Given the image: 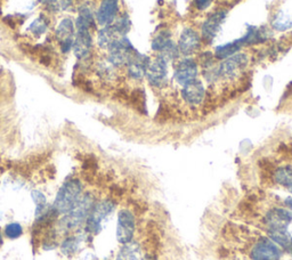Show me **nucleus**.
I'll return each mask as SVG.
<instances>
[{
	"label": "nucleus",
	"instance_id": "nucleus-20",
	"mask_svg": "<svg viewBox=\"0 0 292 260\" xmlns=\"http://www.w3.org/2000/svg\"><path fill=\"white\" fill-rule=\"evenodd\" d=\"M243 46L244 45H243V41H242V39L234 40V41H232V43L225 44V45H223V46H219V47L216 48L215 56L218 59H225L227 57H230V56H232V55L236 54V52H240V50Z\"/></svg>",
	"mask_w": 292,
	"mask_h": 260
},
{
	"label": "nucleus",
	"instance_id": "nucleus-12",
	"mask_svg": "<svg viewBox=\"0 0 292 260\" xmlns=\"http://www.w3.org/2000/svg\"><path fill=\"white\" fill-rule=\"evenodd\" d=\"M93 50V38L90 35V30L77 29V36L74 38L73 52L78 59L87 61L92 55Z\"/></svg>",
	"mask_w": 292,
	"mask_h": 260
},
{
	"label": "nucleus",
	"instance_id": "nucleus-10",
	"mask_svg": "<svg viewBox=\"0 0 292 260\" xmlns=\"http://www.w3.org/2000/svg\"><path fill=\"white\" fill-rule=\"evenodd\" d=\"M198 64L192 58H185L177 64L175 70V80L181 87L186 86L198 79Z\"/></svg>",
	"mask_w": 292,
	"mask_h": 260
},
{
	"label": "nucleus",
	"instance_id": "nucleus-11",
	"mask_svg": "<svg viewBox=\"0 0 292 260\" xmlns=\"http://www.w3.org/2000/svg\"><path fill=\"white\" fill-rule=\"evenodd\" d=\"M90 239V236L85 232V229L82 228L81 231H77L71 234H67L62 242L59 244V249L62 255L65 257H72L82 248L83 243L87 242Z\"/></svg>",
	"mask_w": 292,
	"mask_h": 260
},
{
	"label": "nucleus",
	"instance_id": "nucleus-31",
	"mask_svg": "<svg viewBox=\"0 0 292 260\" xmlns=\"http://www.w3.org/2000/svg\"><path fill=\"white\" fill-rule=\"evenodd\" d=\"M291 192H292V190H291Z\"/></svg>",
	"mask_w": 292,
	"mask_h": 260
},
{
	"label": "nucleus",
	"instance_id": "nucleus-24",
	"mask_svg": "<svg viewBox=\"0 0 292 260\" xmlns=\"http://www.w3.org/2000/svg\"><path fill=\"white\" fill-rule=\"evenodd\" d=\"M95 24V18L93 12L90 10L89 7L82 6L80 10H79V16L75 22V26L77 29H87L90 30Z\"/></svg>",
	"mask_w": 292,
	"mask_h": 260
},
{
	"label": "nucleus",
	"instance_id": "nucleus-16",
	"mask_svg": "<svg viewBox=\"0 0 292 260\" xmlns=\"http://www.w3.org/2000/svg\"><path fill=\"white\" fill-rule=\"evenodd\" d=\"M226 17V12L224 10H219V12H216L211 14L209 17L204 21L202 24V30H201V33H202V37L204 40L211 41L214 38L217 36L219 30H221V25L225 20Z\"/></svg>",
	"mask_w": 292,
	"mask_h": 260
},
{
	"label": "nucleus",
	"instance_id": "nucleus-25",
	"mask_svg": "<svg viewBox=\"0 0 292 260\" xmlns=\"http://www.w3.org/2000/svg\"><path fill=\"white\" fill-rule=\"evenodd\" d=\"M23 227L20 223L17 221H13V223H9L5 226V229H3V234L9 240H17L18 237L23 235Z\"/></svg>",
	"mask_w": 292,
	"mask_h": 260
},
{
	"label": "nucleus",
	"instance_id": "nucleus-1",
	"mask_svg": "<svg viewBox=\"0 0 292 260\" xmlns=\"http://www.w3.org/2000/svg\"><path fill=\"white\" fill-rule=\"evenodd\" d=\"M96 201L97 200L92 192L82 193L73 208L67 213L58 217L55 224L56 232L67 235L71 234V233L80 231L85 226L87 218H88L90 211H92Z\"/></svg>",
	"mask_w": 292,
	"mask_h": 260
},
{
	"label": "nucleus",
	"instance_id": "nucleus-3",
	"mask_svg": "<svg viewBox=\"0 0 292 260\" xmlns=\"http://www.w3.org/2000/svg\"><path fill=\"white\" fill-rule=\"evenodd\" d=\"M116 208L117 202L112 198H104L96 201L88 218H87L85 226H83V229L87 234L92 237L93 235H97L98 233H101L106 221L115 212Z\"/></svg>",
	"mask_w": 292,
	"mask_h": 260
},
{
	"label": "nucleus",
	"instance_id": "nucleus-13",
	"mask_svg": "<svg viewBox=\"0 0 292 260\" xmlns=\"http://www.w3.org/2000/svg\"><path fill=\"white\" fill-rule=\"evenodd\" d=\"M201 45V38L198 32L192 28H186L181 32L178 40V51L184 56L193 55L199 50Z\"/></svg>",
	"mask_w": 292,
	"mask_h": 260
},
{
	"label": "nucleus",
	"instance_id": "nucleus-15",
	"mask_svg": "<svg viewBox=\"0 0 292 260\" xmlns=\"http://www.w3.org/2000/svg\"><path fill=\"white\" fill-rule=\"evenodd\" d=\"M119 12V0H102L96 12L98 24L104 26L111 25L116 21Z\"/></svg>",
	"mask_w": 292,
	"mask_h": 260
},
{
	"label": "nucleus",
	"instance_id": "nucleus-9",
	"mask_svg": "<svg viewBox=\"0 0 292 260\" xmlns=\"http://www.w3.org/2000/svg\"><path fill=\"white\" fill-rule=\"evenodd\" d=\"M74 29L75 24L72 18L65 17L59 22V24L56 29L55 37L58 39L62 52L66 54L71 50H73V38H74Z\"/></svg>",
	"mask_w": 292,
	"mask_h": 260
},
{
	"label": "nucleus",
	"instance_id": "nucleus-28",
	"mask_svg": "<svg viewBox=\"0 0 292 260\" xmlns=\"http://www.w3.org/2000/svg\"><path fill=\"white\" fill-rule=\"evenodd\" d=\"M140 260H159V259L152 254H147V255L144 256L143 258H140Z\"/></svg>",
	"mask_w": 292,
	"mask_h": 260
},
{
	"label": "nucleus",
	"instance_id": "nucleus-8",
	"mask_svg": "<svg viewBox=\"0 0 292 260\" xmlns=\"http://www.w3.org/2000/svg\"><path fill=\"white\" fill-rule=\"evenodd\" d=\"M145 77L149 84L154 88H162L167 84L168 77V62L160 56L151 61L146 69Z\"/></svg>",
	"mask_w": 292,
	"mask_h": 260
},
{
	"label": "nucleus",
	"instance_id": "nucleus-7",
	"mask_svg": "<svg viewBox=\"0 0 292 260\" xmlns=\"http://www.w3.org/2000/svg\"><path fill=\"white\" fill-rule=\"evenodd\" d=\"M252 260H280L281 249L269 237H260L250 252Z\"/></svg>",
	"mask_w": 292,
	"mask_h": 260
},
{
	"label": "nucleus",
	"instance_id": "nucleus-29",
	"mask_svg": "<svg viewBox=\"0 0 292 260\" xmlns=\"http://www.w3.org/2000/svg\"><path fill=\"white\" fill-rule=\"evenodd\" d=\"M286 205H287L288 208H290L292 210V197L286 199Z\"/></svg>",
	"mask_w": 292,
	"mask_h": 260
},
{
	"label": "nucleus",
	"instance_id": "nucleus-14",
	"mask_svg": "<svg viewBox=\"0 0 292 260\" xmlns=\"http://www.w3.org/2000/svg\"><path fill=\"white\" fill-rule=\"evenodd\" d=\"M181 99L189 106H199L202 104L206 99V88L202 82L196 79L195 81L184 86L181 89Z\"/></svg>",
	"mask_w": 292,
	"mask_h": 260
},
{
	"label": "nucleus",
	"instance_id": "nucleus-17",
	"mask_svg": "<svg viewBox=\"0 0 292 260\" xmlns=\"http://www.w3.org/2000/svg\"><path fill=\"white\" fill-rule=\"evenodd\" d=\"M151 62V58L147 56L140 55L138 52L132 56V58L127 64V73L132 80H142L145 77L146 69Z\"/></svg>",
	"mask_w": 292,
	"mask_h": 260
},
{
	"label": "nucleus",
	"instance_id": "nucleus-26",
	"mask_svg": "<svg viewBox=\"0 0 292 260\" xmlns=\"http://www.w3.org/2000/svg\"><path fill=\"white\" fill-rule=\"evenodd\" d=\"M49 26V21L45 16L38 17L37 20L32 22V24L30 25V32H32L36 37L43 36L45 32L47 31Z\"/></svg>",
	"mask_w": 292,
	"mask_h": 260
},
{
	"label": "nucleus",
	"instance_id": "nucleus-21",
	"mask_svg": "<svg viewBox=\"0 0 292 260\" xmlns=\"http://www.w3.org/2000/svg\"><path fill=\"white\" fill-rule=\"evenodd\" d=\"M274 182L280 186L287 187L292 190V167L291 165H284L280 167L274 171L273 175Z\"/></svg>",
	"mask_w": 292,
	"mask_h": 260
},
{
	"label": "nucleus",
	"instance_id": "nucleus-19",
	"mask_svg": "<svg viewBox=\"0 0 292 260\" xmlns=\"http://www.w3.org/2000/svg\"><path fill=\"white\" fill-rule=\"evenodd\" d=\"M120 250L117 251L116 260H140L142 248L137 241L132 240L126 244H121Z\"/></svg>",
	"mask_w": 292,
	"mask_h": 260
},
{
	"label": "nucleus",
	"instance_id": "nucleus-22",
	"mask_svg": "<svg viewBox=\"0 0 292 260\" xmlns=\"http://www.w3.org/2000/svg\"><path fill=\"white\" fill-rule=\"evenodd\" d=\"M117 33L115 31V29L112 28V25L104 26L103 29L98 32L97 37V44L101 48H105V50H109V47L115 43L117 39H119Z\"/></svg>",
	"mask_w": 292,
	"mask_h": 260
},
{
	"label": "nucleus",
	"instance_id": "nucleus-6",
	"mask_svg": "<svg viewBox=\"0 0 292 260\" xmlns=\"http://www.w3.org/2000/svg\"><path fill=\"white\" fill-rule=\"evenodd\" d=\"M136 233V217L130 209L123 208L117 212V240L120 244H126L134 240Z\"/></svg>",
	"mask_w": 292,
	"mask_h": 260
},
{
	"label": "nucleus",
	"instance_id": "nucleus-5",
	"mask_svg": "<svg viewBox=\"0 0 292 260\" xmlns=\"http://www.w3.org/2000/svg\"><path fill=\"white\" fill-rule=\"evenodd\" d=\"M109 63L112 66L120 67L127 65L136 52L132 45L126 37H121L117 39L111 46L109 47Z\"/></svg>",
	"mask_w": 292,
	"mask_h": 260
},
{
	"label": "nucleus",
	"instance_id": "nucleus-27",
	"mask_svg": "<svg viewBox=\"0 0 292 260\" xmlns=\"http://www.w3.org/2000/svg\"><path fill=\"white\" fill-rule=\"evenodd\" d=\"M194 1L196 8L199 10H204L211 5V2L214 1V0H194Z\"/></svg>",
	"mask_w": 292,
	"mask_h": 260
},
{
	"label": "nucleus",
	"instance_id": "nucleus-18",
	"mask_svg": "<svg viewBox=\"0 0 292 260\" xmlns=\"http://www.w3.org/2000/svg\"><path fill=\"white\" fill-rule=\"evenodd\" d=\"M265 220L268 225V229L288 228L292 221V212L282 208H274L269 210Z\"/></svg>",
	"mask_w": 292,
	"mask_h": 260
},
{
	"label": "nucleus",
	"instance_id": "nucleus-23",
	"mask_svg": "<svg viewBox=\"0 0 292 260\" xmlns=\"http://www.w3.org/2000/svg\"><path fill=\"white\" fill-rule=\"evenodd\" d=\"M31 198L36 205V218H39L44 216L45 213H47L51 210L52 206L48 205L47 198L41 191L33 190L31 192Z\"/></svg>",
	"mask_w": 292,
	"mask_h": 260
},
{
	"label": "nucleus",
	"instance_id": "nucleus-4",
	"mask_svg": "<svg viewBox=\"0 0 292 260\" xmlns=\"http://www.w3.org/2000/svg\"><path fill=\"white\" fill-rule=\"evenodd\" d=\"M249 64V57L244 52H236L224 59L218 66V79L233 80L244 72Z\"/></svg>",
	"mask_w": 292,
	"mask_h": 260
},
{
	"label": "nucleus",
	"instance_id": "nucleus-2",
	"mask_svg": "<svg viewBox=\"0 0 292 260\" xmlns=\"http://www.w3.org/2000/svg\"><path fill=\"white\" fill-rule=\"evenodd\" d=\"M83 193V184L80 179L70 178L63 183L56 194L52 209L56 216L60 217L69 212Z\"/></svg>",
	"mask_w": 292,
	"mask_h": 260
},
{
	"label": "nucleus",
	"instance_id": "nucleus-30",
	"mask_svg": "<svg viewBox=\"0 0 292 260\" xmlns=\"http://www.w3.org/2000/svg\"><path fill=\"white\" fill-rule=\"evenodd\" d=\"M3 243V239H2V232H1V228H0V247L2 246Z\"/></svg>",
	"mask_w": 292,
	"mask_h": 260
}]
</instances>
